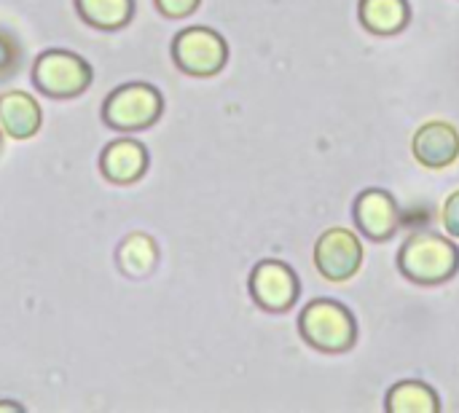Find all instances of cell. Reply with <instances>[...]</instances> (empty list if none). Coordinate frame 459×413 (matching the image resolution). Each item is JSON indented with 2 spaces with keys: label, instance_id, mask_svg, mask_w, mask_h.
Returning <instances> with one entry per match:
<instances>
[{
  "label": "cell",
  "instance_id": "13",
  "mask_svg": "<svg viewBox=\"0 0 459 413\" xmlns=\"http://www.w3.org/2000/svg\"><path fill=\"white\" fill-rule=\"evenodd\" d=\"M441 409L438 395L422 382H401L387 392L390 413H436Z\"/></svg>",
  "mask_w": 459,
  "mask_h": 413
},
{
  "label": "cell",
  "instance_id": "17",
  "mask_svg": "<svg viewBox=\"0 0 459 413\" xmlns=\"http://www.w3.org/2000/svg\"><path fill=\"white\" fill-rule=\"evenodd\" d=\"M441 220H444V228L449 231V237L459 239V191H455L446 204H444V212H441Z\"/></svg>",
  "mask_w": 459,
  "mask_h": 413
},
{
  "label": "cell",
  "instance_id": "15",
  "mask_svg": "<svg viewBox=\"0 0 459 413\" xmlns=\"http://www.w3.org/2000/svg\"><path fill=\"white\" fill-rule=\"evenodd\" d=\"M118 258H121V269L140 277V274H148L156 263V247L148 237H129L124 242V247L118 250Z\"/></svg>",
  "mask_w": 459,
  "mask_h": 413
},
{
  "label": "cell",
  "instance_id": "1",
  "mask_svg": "<svg viewBox=\"0 0 459 413\" xmlns=\"http://www.w3.org/2000/svg\"><path fill=\"white\" fill-rule=\"evenodd\" d=\"M398 266L417 285H441L457 274L459 250L438 234H414L401 247Z\"/></svg>",
  "mask_w": 459,
  "mask_h": 413
},
{
  "label": "cell",
  "instance_id": "18",
  "mask_svg": "<svg viewBox=\"0 0 459 413\" xmlns=\"http://www.w3.org/2000/svg\"><path fill=\"white\" fill-rule=\"evenodd\" d=\"M156 5H159V11H161L164 16H169V19H183V16H188L191 11H196L199 0H156Z\"/></svg>",
  "mask_w": 459,
  "mask_h": 413
},
{
  "label": "cell",
  "instance_id": "9",
  "mask_svg": "<svg viewBox=\"0 0 459 413\" xmlns=\"http://www.w3.org/2000/svg\"><path fill=\"white\" fill-rule=\"evenodd\" d=\"M398 220H401L398 204L387 191L368 188V191H363L358 196V202H355V223L368 239H374V242L390 239L398 231Z\"/></svg>",
  "mask_w": 459,
  "mask_h": 413
},
{
  "label": "cell",
  "instance_id": "14",
  "mask_svg": "<svg viewBox=\"0 0 459 413\" xmlns=\"http://www.w3.org/2000/svg\"><path fill=\"white\" fill-rule=\"evenodd\" d=\"M78 13L86 24L97 30H118L132 19V0H75Z\"/></svg>",
  "mask_w": 459,
  "mask_h": 413
},
{
  "label": "cell",
  "instance_id": "10",
  "mask_svg": "<svg viewBox=\"0 0 459 413\" xmlns=\"http://www.w3.org/2000/svg\"><path fill=\"white\" fill-rule=\"evenodd\" d=\"M105 177L110 183H134L145 175L148 169V151L143 142L137 140H116L102 151V161H100Z\"/></svg>",
  "mask_w": 459,
  "mask_h": 413
},
{
  "label": "cell",
  "instance_id": "2",
  "mask_svg": "<svg viewBox=\"0 0 459 413\" xmlns=\"http://www.w3.org/2000/svg\"><path fill=\"white\" fill-rule=\"evenodd\" d=\"M299 331L304 336V341L317 349V352H328V355H339L352 349L355 339H358V328L352 314L336 304V301H312L301 317H299Z\"/></svg>",
  "mask_w": 459,
  "mask_h": 413
},
{
  "label": "cell",
  "instance_id": "5",
  "mask_svg": "<svg viewBox=\"0 0 459 413\" xmlns=\"http://www.w3.org/2000/svg\"><path fill=\"white\" fill-rule=\"evenodd\" d=\"M175 65L188 75H215L229 59L226 40L210 27H188L172 43Z\"/></svg>",
  "mask_w": 459,
  "mask_h": 413
},
{
  "label": "cell",
  "instance_id": "4",
  "mask_svg": "<svg viewBox=\"0 0 459 413\" xmlns=\"http://www.w3.org/2000/svg\"><path fill=\"white\" fill-rule=\"evenodd\" d=\"M32 81L48 97H75L91 83V67L78 54L51 48L38 56Z\"/></svg>",
  "mask_w": 459,
  "mask_h": 413
},
{
  "label": "cell",
  "instance_id": "6",
  "mask_svg": "<svg viewBox=\"0 0 459 413\" xmlns=\"http://www.w3.org/2000/svg\"><path fill=\"white\" fill-rule=\"evenodd\" d=\"M363 261L360 239L350 228H331L315 245V266L328 282H347Z\"/></svg>",
  "mask_w": 459,
  "mask_h": 413
},
{
  "label": "cell",
  "instance_id": "7",
  "mask_svg": "<svg viewBox=\"0 0 459 413\" xmlns=\"http://www.w3.org/2000/svg\"><path fill=\"white\" fill-rule=\"evenodd\" d=\"M250 293L266 312H285L299 298V280L280 261H261L250 274Z\"/></svg>",
  "mask_w": 459,
  "mask_h": 413
},
{
  "label": "cell",
  "instance_id": "8",
  "mask_svg": "<svg viewBox=\"0 0 459 413\" xmlns=\"http://www.w3.org/2000/svg\"><path fill=\"white\" fill-rule=\"evenodd\" d=\"M414 159L428 169L452 167L459 159V132L446 121H428L411 140Z\"/></svg>",
  "mask_w": 459,
  "mask_h": 413
},
{
  "label": "cell",
  "instance_id": "16",
  "mask_svg": "<svg viewBox=\"0 0 459 413\" xmlns=\"http://www.w3.org/2000/svg\"><path fill=\"white\" fill-rule=\"evenodd\" d=\"M19 43L13 40V35H8L5 30H0V81L11 78L16 65H19Z\"/></svg>",
  "mask_w": 459,
  "mask_h": 413
},
{
  "label": "cell",
  "instance_id": "12",
  "mask_svg": "<svg viewBox=\"0 0 459 413\" xmlns=\"http://www.w3.org/2000/svg\"><path fill=\"white\" fill-rule=\"evenodd\" d=\"M360 22L374 35H395L409 24V3L406 0H360Z\"/></svg>",
  "mask_w": 459,
  "mask_h": 413
},
{
  "label": "cell",
  "instance_id": "19",
  "mask_svg": "<svg viewBox=\"0 0 459 413\" xmlns=\"http://www.w3.org/2000/svg\"><path fill=\"white\" fill-rule=\"evenodd\" d=\"M0 411H22L19 403H0Z\"/></svg>",
  "mask_w": 459,
  "mask_h": 413
},
{
  "label": "cell",
  "instance_id": "3",
  "mask_svg": "<svg viewBox=\"0 0 459 413\" xmlns=\"http://www.w3.org/2000/svg\"><path fill=\"white\" fill-rule=\"evenodd\" d=\"M161 94L148 86V83H126L118 86L102 108V118L108 126L118 129V132H137V129H148L151 124H156V118L161 116Z\"/></svg>",
  "mask_w": 459,
  "mask_h": 413
},
{
  "label": "cell",
  "instance_id": "11",
  "mask_svg": "<svg viewBox=\"0 0 459 413\" xmlns=\"http://www.w3.org/2000/svg\"><path fill=\"white\" fill-rule=\"evenodd\" d=\"M40 108L27 91L0 94V126L13 140H30L40 129Z\"/></svg>",
  "mask_w": 459,
  "mask_h": 413
}]
</instances>
